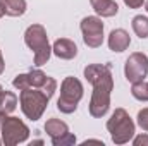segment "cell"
Listing matches in <instances>:
<instances>
[{
	"label": "cell",
	"instance_id": "7a4b0ae2",
	"mask_svg": "<svg viewBox=\"0 0 148 146\" xmlns=\"http://www.w3.org/2000/svg\"><path fill=\"white\" fill-rule=\"evenodd\" d=\"M24 43L33 52V62L36 67L45 65L52 57V46L48 43L47 29L41 24H31L24 31Z\"/></svg>",
	"mask_w": 148,
	"mask_h": 146
},
{
	"label": "cell",
	"instance_id": "9a60e30c",
	"mask_svg": "<svg viewBox=\"0 0 148 146\" xmlns=\"http://www.w3.org/2000/svg\"><path fill=\"white\" fill-rule=\"evenodd\" d=\"M131 26H133V31L134 35L141 40L148 38V17L147 16H134L133 21H131Z\"/></svg>",
	"mask_w": 148,
	"mask_h": 146
},
{
	"label": "cell",
	"instance_id": "e0dca14e",
	"mask_svg": "<svg viewBox=\"0 0 148 146\" xmlns=\"http://www.w3.org/2000/svg\"><path fill=\"white\" fill-rule=\"evenodd\" d=\"M28 76H29V86L31 88H43V84L47 83V79H48V76L43 72L40 67H36V69H31L29 72H28Z\"/></svg>",
	"mask_w": 148,
	"mask_h": 146
},
{
	"label": "cell",
	"instance_id": "4316f807",
	"mask_svg": "<svg viewBox=\"0 0 148 146\" xmlns=\"http://www.w3.org/2000/svg\"><path fill=\"white\" fill-rule=\"evenodd\" d=\"M2 89H3V88H2V84H0V93H2Z\"/></svg>",
	"mask_w": 148,
	"mask_h": 146
},
{
	"label": "cell",
	"instance_id": "5bb4252c",
	"mask_svg": "<svg viewBox=\"0 0 148 146\" xmlns=\"http://www.w3.org/2000/svg\"><path fill=\"white\" fill-rule=\"evenodd\" d=\"M2 2L5 7V16L9 17H21L28 9L26 0H2Z\"/></svg>",
	"mask_w": 148,
	"mask_h": 146
},
{
	"label": "cell",
	"instance_id": "ba28073f",
	"mask_svg": "<svg viewBox=\"0 0 148 146\" xmlns=\"http://www.w3.org/2000/svg\"><path fill=\"white\" fill-rule=\"evenodd\" d=\"M124 76L133 84L138 81H145L148 76V55L143 52H134L126 59L124 64Z\"/></svg>",
	"mask_w": 148,
	"mask_h": 146
},
{
	"label": "cell",
	"instance_id": "30bf717a",
	"mask_svg": "<svg viewBox=\"0 0 148 146\" xmlns=\"http://www.w3.org/2000/svg\"><path fill=\"white\" fill-rule=\"evenodd\" d=\"M107 45L112 52L115 53H122L124 50L129 48L131 45V36L126 29L122 28H117V29H112L110 35H109V40H107Z\"/></svg>",
	"mask_w": 148,
	"mask_h": 146
},
{
	"label": "cell",
	"instance_id": "603a6c76",
	"mask_svg": "<svg viewBox=\"0 0 148 146\" xmlns=\"http://www.w3.org/2000/svg\"><path fill=\"white\" fill-rule=\"evenodd\" d=\"M5 71V62H3V55H2V50H0V74Z\"/></svg>",
	"mask_w": 148,
	"mask_h": 146
},
{
	"label": "cell",
	"instance_id": "6da1fadb",
	"mask_svg": "<svg viewBox=\"0 0 148 146\" xmlns=\"http://www.w3.org/2000/svg\"><path fill=\"white\" fill-rule=\"evenodd\" d=\"M84 77L93 86L90 98V115L102 119L110 108V96L114 91V77L109 64H90L84 67Z\"/></svg>",
	"mask_w": 148,
	"mask_h": 146
},
{
	"label": "cell",
	"instance_id": "4fadbf2b",
	"mask_svg": "<svg viewBox=\"0 0 148 146\" xmlns=\"http://www.w3.org/2000/svg\"><path fill=\"white\" fill-rule=\"evenodd\" d=\"M17 103H19V98H17L16 93L2 89V93H0V112L2 113L10 115L14 110L17 108Z\"/></svg>",
	"mask_w": 148,
	"mask_h": 146
},
{
	"label": "cell",
	"instance_id": "7c38bea8",
	"mask_svg": "<svg viewBox=\"0 0 148 146\" xmlns=\"http://www.w3.org/2000/svg\"><path fill=\"white\" fill-rule=\"evenodd\" d=\"M45 132L50 136V139H55V138H60V136L67 134L69 126L60 119H48L45 122Z\"/></svg>",
	"mask_w": 148,
	"mask_h": 146
},
{
	"label": "cell",
	"instance_id": "277c9868",
	"mask_svg": "<svg viewBox=\"0 0 148 146\" xmlns=\"http://www.w3.org/2000/svg\"><path fill=\"white\" fill-rule=\"evenodd\" d=\"M83 95H84V88L77 77H74V76L64 77V81L60 83V96L57 100V110L66 115L74 113L77 110V105H79Z\"/></svg>",
	"mask_w": 148,
	"mask_h": 146
},
{
	"label": "cell",
	"instance_id": "3957f363",
	"mask_svg": "<svg viewBox=\"0 0 148 146\" xmlns=\"http://www.w3.org/2000/svg\"><path fill=\"white\" fill-rule=\"evenodd\" d=\"M107 131L112 138L114 145H126L136 134V124L129 117L127 110L115 108L112 112L110 119L107 120Z\"/></svg>",
	"mask_w": 148,
	"mask_h": 146
},
{
	"label": "cell",
	"instance_id": "44dd1931",
	"mask_svg": "<svg viewBox=\"0 0 148 146\" xmlns=\"http://www.w3.org/2000/svg\"><path fill=\"white\" fill-rule=\"evenodd\" d=\"M131 141H133V145H134V146H148V134H140V136H134Z\"/></svg>",
	"mask_w": 148,
	"mask_h": 146
},
{
	"label": "cell",
	"instance_id": "ac0fdd59",
	"mask_svg": "<svg viewBox=\"0 0 148 146\" xmlns=\"http://www.w3.org/2000/svg\"><path fill=\"white\" fill-rule=\"evenodd\" d=\"M12 86H14L16 89H19V91L31 88V86H29V76H28V72L26 74H17V76L14 77V81H12Z\"/></svg>",
	"mask_w": 148,
	"mask_h": 146
},
{
	"label": "cell",
	"instance_id": "d4e9b609",
	"mask_svg": "<svg viewBox=\"0 0 148 146\" xmlns=\"http://www.w3.org/2000/svg\"><path fill=\"white\" fill-rule=\"evenodd\" d=\"M5 117H7V115L0 112V129H2V124H3V120H5Z\"/></svg>",
	"mask_w": 148,
	"mask_h": 146
},
{
	"label": "cell",
	"instance_id": "5b68a950",
	"mask_svg": "<svg viewBox=\"0 0 148 146\" xmlns=\"http://www.w3.org/2000/svg\"><path fill=\"white\" fill-rule=\"evenodd\" d=\"M48 102H50V96L40 88H28L19 93L21 110H23L24 117L33 122L41 119V115L45 113V110L48 107Z\"/></svg>",
	"mask_w": 148,
	"mask_h": 146
},
{
	"label": "cell",
	"instance_id": "8fae6325",
	"mask_svg": "<svg viewBox=\"0 0 148 146\" xmlns=\"http://www.w3.org/2000/svg\"><path fill=\"white\" fill-rule=\"evenodd\" d=\"M90 3L98 17H114L119 12V5L115 0H90Z\"/></svg>",
	"mask_w": 148,
	"mask_h": 146
},
{
	"label": "cell",
	"instance_id": "d6986e66",
	"mask_svg": "<svg viewBox=\"0 0 148 146\" xmlns=\"http://www.w3.org/2000/svg\"><path fill=\"white\" fill-rule=\"evenodd\" d=\"M52 145L53 146H73V145H76V136L73 132H67V134H64L60 138L52 139Z\"/></svg>",
	"mask_w": 148,
	"mask_h": 146
},
{
	"label": "cell",
	"instance_id": "7402d4cb",
	"mask_svg": "<svg viewBox=\"0 0 148 146\" xmlns=\"http://www.w3.org/2000/svg\"><path fill=\"white\" fill-rule=\"evenodd\" d=\"M129 9H140V7H143V3H145V0H122Z\"/></svg>",
	"mask_w": 148,
	"mask_h": 146
},
{
	"label": "cell",
	"instance_id": "9c48e42d",
	"mask_svg": "<svg viewBox=\"0 0 148 146\" xmlns=\"http://www.w3.org/2000/svg\"><path fill=\"white\" fill-rule=\"evenodd\" d=\"M52 53L62 60H73L77 55V45L69 38H59L52 45Z\"/></svg>",
	"mask_w": 148,
	"mask_h": 146
},
{
	"label": "cell",
	"instance_id": "83f0119b",
	"mask_svg": "<svg viewBox=\"0 0 148 146\" xmlns=\"http://www.w3.org/2000/svg\"><path fill=\"white\" fill-rule=\"evenodd\" d=\"M0 145H2V139H0Z\"/></svg>",
	"mask_w": 148,
	"mask_h": 146
},
{
	"label": "cell",
	"instance_id": "2e32d148",
	"mask_svg": "<svg viewBox=\"0 0 148 146\" xmlns=\"http://www.w3.org/2000/svg\"><path fill=\"white\" fill-rule=\"evenodd\" d=\"M131 95L138 102H148V83H145V81L133 83L131 84Z\"/></svg>",
	"mask_w": 148,
	"mask_h": 146
},
{
	"label": "cell",
	"instance_id": "52a82bcc",
	"mask_svg": "<svg viewBox=\"0 0 148 146\" xmlns=\"http://www.w3.org/2000/svg\"><path fill=\"white\" fill-rule=\"evenodd\" d=\"M81 35L83 41L90 48H98L103 43V23L98 16H86L83 17L81 24Z\"/></svg>",
	"mask_w": 148,
	"mask_h": 146
},
{
	"label": "cell",
	"instance_id": "cb8c5ba5",
	"mask_svg": "<svg viewBox=\"0 0 148 146\" xmlns=\"http://www.w3.org/2000/svg\"><path fill=\"white\" fill-rule=\"evenodd\" d=\"M3 16H5V7H3V2L0 0V19H2Z\"/></svg>",
	"mask_w": 148,
	"mask_h": 146
},
{
	"label": "cell",
	"instance_id": "ffe728a7",
	"mask_svg": "<svg viewBox=\"0 0 148 146\" xmlns=\"http://www.w3.org/2000/svg\"><path fill=\"white\" fill-rule=\"evenodd\" d=\"M136 124L138 127H141L145 132H148V107L147 108H141L136 115Z\"/></svg>",
	"mask_w": 148,
	"mask_h": 146
},
{
	"label": "cell",
	"instance_id": "8992f818",
	"mask_svg": "<svg viewBox=\"0 0 148 146\" xmlns=\"http://www.w3.org/2000/svg\"><path fill=\"white\" fill-rule=\"evenodd\" d=\"M2 143L5 146H16L21 143H26L29 138V127L19 119L7 115L2 124Z\"/></svg>",
	"mask_w": 148,
	"mask_h": 146
},
{
	"label": "cell",
	"instance_id": "484cf974",
	"mask_svg": "<svg viewBox=\"0 0 148 146\" xmlns=\"http://www.w3.org/2000/svg\"><path fill=\"white\" fill-rule=\"evenodd\" d=\"M145 10H147V12H148V0H147V2H145Z\"/></svg>",
	"mask_w": 148,
	"mask_h": 146
}]
</instances>
